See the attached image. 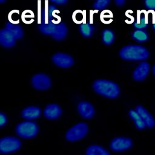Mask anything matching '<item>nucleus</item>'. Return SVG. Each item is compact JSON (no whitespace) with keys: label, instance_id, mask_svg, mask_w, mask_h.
Listing matches in <instances>:
<instances>
[{"label":"nucleus","instance_id":"12","mask_svg":"<svg viewBox=\"0 0 155 155\" xmlns=\"http://www.w3.org/2000/svg\"><path fill=\"white\" fill-rule=\"evenodd\" d=\"M79 114L85 119H90L94 114V109L93 105L87 101L81 102L78 106Z\"/></svg>","mask_w":155,"mask_h":155},{"label":"nucleus","instance_id":"25","mask_svg":"<svg viewBox=\"0 0 155 155\" xmlns=\"http://www.w3.org/2000/svg\"><path fill=\"white\" fill-rule=\"evenodd\" d=\"M85 11H82L81 10H75L72 15L73 21L76 24H81L85 19Z\"/></svg>","mask_w":155,"mask_h":155},{"label":"nucleus","instance_id":"34","mask_svg":"<svg viewBox=\"0 0 155 155\" xmlns=\"http://www.w3.org/2000/svg\"><path fill=\"white\" fill-rule=\"evenodd\" d=\"M116 5L118 7L123 6L125 2V0H114Z\"/></svg>","mask_w":155,"mask_h":155},{"label":"nucleus","instance_id":"4","mask_svg":"<svg viewBox=\"0 0 155 155\" xmlns=\"http://www.w3.org/2000/svg\"><path fill=\"white\" fill-rule=\"evenodd\" d=\"M88 126L85 123H78L70 128L65 134L68 141L74 142L83 139L88 133Z\"/></svg>","mask_w":155,"mask_h":155},{"label":"nucleus","instance_id":"24","mask_svg":"<svg viewBox=\"0 0 155 155\" xmlns=\"http://www.w3.org/2000/svg\"><path fill=\"white\" fill-rule=\"evenodd\" d=\"M56 27V24L53 22H50L48 24L41 23L38 28L39 31L44 35H51L54 32V28Z\"/></svg>","mask_w":155,"mask_h":155},{"label":"nucleus","instance_id":"9","mask_svg":"<svg viewBox=\"0 0 155 155\" xmlns=\"http://www.w3.org/2000/svg\"><path fill=\"white\" fill-rule=\"evenodd\" d=\"M52 61L56 65L62 68H68L74 63L73 58L64 53H55L52 56Z\"/></svg>","mask_w":155,"mask_h":155},{"label":"nucleus","instance_id":"36","mask_svg":"<svg viewBox=\"0 0 155 155\" xmlns=\"http://www.w3.org/2000/svg\"><path fill=\"white\" fill-rule=\"evenodd\" d=\"M6 1V0H0V3H4Z\"/></svg>","mask_w":155,"mask_h":155},{"label":"nucleus","instance_id":"21","mask_svg":"<svg viewBox=\"0 0 155 155\" xmlns=\"http://www.w3.org/2000/svg\"><path fill=\"white\" fill-rule=\"evenodd\" d=\"M79 28L81 35L85 38H90L93 34L94 27L88 22H83L82 23L80 24Z\"/></svg>","mask_w":155,"mask_h":155},{"label":"nucleus","instance_id":"8","mask_svg":"<svg viewBox=\"0 0 155 155\" xmlns=\"http://www.w3.org/2000/svg\"><path fill=\"white\" fill-rule=\"evenodd\" d=\"M132 145L133 142L131 139L128 137H118L111 140L110 147L113 151L121 152L128 150L131 147Z\"/></svg>","mask_w":155,"mask_h":155},{"label":"nucleus","instance_id":"7","mask_svg":"<svg viewBox=\"0 0 155 155\" xmlns=\"http://www.w3.org/2000/svg\"><path fill=\"white\" fill-rule=\"evenodd\" d=\"M51 79L49 76L44 73H38L31 78L33 87L39 90H45L51 86Z\"/></svg>","mask_w":155,"mask_h":155},{"label":"nucleus","instance_id":"20","mask_svg":"<svg viewBox=\"0 0 155 155\" xmlns=\"http://www.w3.org/2000/svg\"><path fill=\"white\" fill-rule=\"evenodd\" d=\"M85 154L86 155H109L110 153L99 145H93L87 148Z\"/></svg>","mask_w":155,"mask_h":155},{"label":"nucleus","instance_id":"32","mask_svg":"<svg viewBox=\"0 0 155 155\" xmlns=\"http://www.w3.org/2000/svg\"><path fill=\"white\" fill-rule=\"evenodd\" d=\"M41 15H42V10H41V1H38V24H41Z\"/></svg>","mask_w":155,"mask_h":155},{"label":"nucleus","instance_id":"23","mask_svg":"<svg viewBox=\"0 0 155 155\" xmlns=\"http://www.w3.org/2000/svg\"><path fill=\"white\" fill-rule=\"evenodd\" d=\"M115 39V35L113 30L106 28L102 31V42L107 45L113 44Z\"/></svg>","mask_w":155,"mask_h":155},{"label":"nucleus","instance_id":"18","mask_svg":"<svg viewBox=\"0 0 155 155\" xmlns=\"http://www.w3.org/2000/svg\"><path fill=\"white\" fill-rule=\"evenodd\" d=\"M134 26L137 29H144L148 26L147 15L145 11H138L137 20L134 22Z\"/></svg>","mask_w":155,"mask_h":155},{"label":"nucleus","instance_id":"2","mask_svg":"<svg viewBox=\"0 0 155 155\" xmlns=\"http://www.w3.org/2000/svg\"><path fill=\"white\" fill-rule=\"evenodd\" d=\"M120 58L126 61H142L147 59L149 56L148 50L139 45H128L119 51Z\"/></svg>","mask_w":155,"mask_h":155},{"label":"nucleus","instance_id":"3","mask_svg":"<svg viewBox=\"0 0 155 155\" xmlns=\"http://www.w3.org/2000/svg\"><path fill=\"white\" fill-rule=\"evenodd\" d=\"M39 131L38 125L33 121L26 120L18 124L16 127L17 134L24 139L35 137Z\"/></svg>","mask_w":155,"mask_h":155},{"label":"nucleus","instance_id":"17","mask_svg":"<svg viewBox=\"0 0 155 155\" xmlns=\"http://www.w3.org/2000/svg\"><path fill=\"white\" fill-rule=\"evenodd\" d=\"M5 28H6L15 37L16 39L22 38L24 35V31L22 28L17 24L7 22L5 25Z\"/></svg>","mask_w":155,"mask_h":155},{"label":"nucleus","instance_id":"15","mask_svg":"<svg viewBox=\"0 0 155 155\" xmlns=\"http://www.w3.org/2000/svg\"><path fill=\"white\" fill-rule=\"evenodd\" d=\"M41 114V109L35 106H29L25 108L21 112L23 118L27 120H33L38 118Z\"/></svg>","mask_w":155,"mask_h":155},{"label":"nucleus","instance_id":"16","mask_svg":"<svg viewBox=\"0 0 155 155\" xmlns=\"http://www.w3.org/2000/svg\"><path fill=\"white\" fill-rule=\"evenodd\" d=\"M67 32L68 28L64 22H59L56 24V27L51 36L56 41H62L66 38Z\"/></svg>","mask_w":155,"mask_h":155},{"label":"nucleus","instance_id":"11","mask_svg":"<svg viewBox=\"0 0 155 155\" xmlns=\"http://www.w3.org/2000/svg\"><path fill=\"white\" fill-rule=\"evenodd\" d=\"M15 43L16 39L6 28L0 30V45L1 46L10 48L14 46Z\"/></svg>","mask_w":155,"mask_h":155},{"label":"nucleus","instance_id":"13","mask_svg":"<svg viewBox=\"0 0 155 155\" xmlns=\"http://www.w3.org/2000/svg\"><path fill=\"white\" fill-rule=\"evenodd\" d=\"M62 110L61 107L55 104L47 105L44 110V115L48 119H56L61 115Z\"/></svg>","mask_w":155,"mask_h":155},{"label":"nucleus","instance_id":"22","mask_svg":"<svg viewBox=\"0 0 155 155\" xmlns=\"http://www.w3.org/2000/svg\"><path fill=\"white\" fill-rule=\"evenodd\" d=\"M133 39L138 42H143L148 39V33L143 29H137L132 33Z\"/></svg>","mask_w":155,"mask_h":155},{"label":"nucleus","instance_id":"31","mask_svg":"<svg viewBox=\"0 0 155 155\" xmlns=\"http://www.w3.org/2000/svg\"><path fill=\"white\" fill-rule=\"evenodd\" d=\"M8 122L6 115L2 112L0 111V127H4Z\"/></svg>","mask_w":155,"mask_h":155},{"label":"nucleus","instance_id":"29","mask_svg":"<svg viewBox=\"0 0 155 155\" xmlns=\"http://www.w3.org/2000/svg\"><path fill=\"white\" fill-rule=\"evenodd\" d=\"M145 6L149 10H155V0H145Z\"/></svg>","mask_w":155,"mask_h":155},{"label":"nucleus","instance_id":"10","mask_svg":"<svg viewBox=\"0 0 155 155\" xmlns=\"http://www.w3.org/2000/svg\"><path fill=\"white\" fill-rule=\"evenodd\" d=\"M150 71V64L147 62L140 63L134 70L133 78L136 81L144 80Z\"/></svg>","mask_w":155,"mask_h":155},{"label":"nucleus","instance_id":"1","mask_svg":"<svg viewBox=\"0 0 155 155\" xmlns=\"http://www.w3.org/2000/svg\"><path fill=\"white\" fill-rule=\"evenodd\" d=\"M93 88L96 93L109 99L117 97L120 93L119 85L116 83L106 79L95 81Z\"/></svg>","mask_w":155,"mask_h":155},{"label":"nucleus","instance_id":"14","mask_svg":"<svg viewBox=\"0 0 155 155\" xmlns=\"http://www.w3.org/2000/svg\"><path fill=\"white\" fill-rule=\"evenodd\" d=\"M136 110L145 122L146 127L148 128H153L154 126L155 120L152 115L147 109L142 105H138L136 107Z\"/></svg>","mask_w":155,"mask_h":155},{"label":"nucleus","instance_id":"33","mask_svg":"<svg viewBox=\"0 0 155 155\" xmlns=\"http://www.w3.org/2000/svg\"><path fill=\"white\" fill-rule=\"evenodd\" d=\"M49 1L53 2V4L59 5H63L68 2V0H49Z\"/></svg>","mask_w":155,"mask_h":155},{"label":"nucleus","instance_id":"30","mask_svg":"<svg viewBox=\"0 0 155 155\" xmlns=\"http://www.w3.org/2000/svg\"><path fill=\"white\" fill-rule=\"evenodd\" d=\"M111 17H113V14L110 10H104L101 13V21L102 22L104 21L105 19H106V18H109L110 19Z\"/></svg>","mask_w":155,"mask_h":155},{"label":"nucleus","instance_id":"19","mask_svg":"<svg viewBox=\"0 0 155 155\" xmlns=\"http://www.w3.org/2000/svg\"><path fill=\"white\" fill-rule=\"evenodd\" d=\"M129 116L133 120L136 127L139 130H143L145 128L146 125L139 113L134 110H130L129 111Z\"/></svg>","mask_w":155,"mask_h":155},{"label":"nucleus","instance_id":"28","mask_svg":"<svg viewBox=\"0 0 155 155\" xmlns=\"http://www.w3.org/2000/svg\"><path fill=\"white\" fill-rule=\"evenodd\" d=\"M19 11L18 10H12L8 16V18L10 21V22L13 24H18L19 22Z\"/></svg>","mask_w":155,"mask_h":155},{"label":"nucleus","instance_id":"35","mask_svg":"<svg viewBox=\"0 0 155 155\" xmlns=\"http://www.w3.org/2000/svg\"><path fill=\"white\" fill-rule=\"evenodd\" d=\"M153 74L155 76V65L153 66Z\"/></svg>","mask_w":155,"mask_h":155},{"label":"nucleus","instance_id":"27","mask_svg":"<svg viewBox=\"0 0 155 155\" xmlns=\"http://www.w3.org/2000/svg\"><path fill=\"white\" fill-rule=\"evenodd\" d=\"M111 0H96L93 4V8L95 10H104L110 4Z\"/></svg>","mask_w":155,"mask_h":155},{"label":"nucleus","instance_id":"26","mask_svg":"<svg viewBox=\"0 0 155 155\" xmlns=\"http://www.w3.org/2000/svg\"><path fill=\"white\" fill-rule=\"evenodd\" d=\"M35 17L33 12L30 10H25L22 13V20L25 24H30L34 21Z\"/></svg>","mask_w":155,"mask_h":155},{"label":"nucleus","instance_id":"5","mask_svg":"<svg viewBox=\"0 0 155 155\" xmlns=\"http://www.w3.org/2000/svg\"><path fill=\"white\" fill-rule=\"evenodd\" d=\"M21 146L20 140L16 137L7 136L0 139V153L8 154L18 151Z\"/></svg>","mask_w":155,"mask_h":155},{"label":"nucleus","instance_id":"37","mask_svg":"<svg viewBox=\"0 0 155 155\" xmlns=\"http://www.w3.org/2000/svg\"><path fill=\"white\" fill-rule=\"evenodd\" d=\"M153 28L154 30L155 31V22H154V24H153Z\"/></svg>","mask_w":155,"mask_h":155},{"label":"nucleus","instance_id":"6","mask_svg":"<svg viewBox=\"0 0 155 155\" xmlns=\"http://www.w3.org/2000/svg\"><path fill=\"white\" fill-rule=\"evenodd\" d=\"M45 6L43 10H42V15H41V23L48 24L52 22V21L54 20L53 18H56L58 21L61 22V18L55 15V13H59V11L57 10L56 7L54 5H49L48 0H45L44 1Z\"/></svg>","mask_w":155,"mask_h":155}]
</instances>
